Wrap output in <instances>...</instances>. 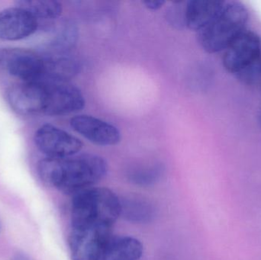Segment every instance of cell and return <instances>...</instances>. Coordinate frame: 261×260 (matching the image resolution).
<instances>
[{
  "label": "cell",
  "instance_id": "6da1fadb",
  "mask_svg": "<svg viewBox=\"0 0 261 260\" xmlns=\"http://www.w3.org/2000/svg\"><path fill=\"white\" fill-rule=\"evenodd\" d=\"M107 170V161L91 154L66 158L47 157L38 165V174L44 183L72 195L93 187L105 177Z\"/></svg>",
  "mask_w": 261,
  "mask_h": 260
},
{
  "label": "cell",
  "instance_id": "7a4b0ae2",
  "mask_svg": "<svg viewBox=\"0 0 261 260\" xmlns=\"http://www.w3.org/2000/svg\"><path fill=\"white\" fill-rule=\"evenodd\" d=\"M73 196L71 227L112 228L121 216L120 198L107 188H89Z\"/></svg>",
  "mask_w": 261,
  "mask_h": 260
},
{
  "label": "cell",
  "instance_id": "3957f363",
  "mask_svg": "<svg viewBox=\"0 0 261 260\" xmlns=\"http://www.w3.org/2000/svg\"><path fill=\"white\" fill-rule=\"evenodd\" d=\"M249 12L239 2H225L216 18L199 32V42L205 51L216 53L225 50L245 31Z\"/></svg>",
  "mask_w": 261,
  "mask_h": 260
},
{
  "label": "cell",
  "instance_id": "277c9868",
  "mask_svg": "<svg viewBox=\"0 0 261 260\" xmlns=\"http://www.w3.org/2000/svg\"><path fill=\"white\" fill-rule=\"evenodd\" d=\"M225 50L222 63L229 73L245 74L260 65L261 41L254 32L245 30Z\"/></svg>",
  "mask_w": 261,
  "mask_h": 260
},
{
  "label": "cell",
  "instance_id": "5b68a950",
  "mask_svg": "<svg viewBox=\"0 0 261 260\" xmlns=\"http://www.w3.org/2000/svg\"><path fill=\"white\" fill-rule=\"evenodd\" d=\"M0 70L21 82H41L45 71L44 56L26 49L0 48Z\"/></svg>",
  "mask_w": 261,
  "mask_h": 260
},
{
  "label": "cell",
  "instance_id": "8992f818",
  "mask_svg": "<svg viewBox=\"0 0 261 260\" xmlns=\"http://www.w3.org/2000/svg\"><path fill=\"white\" fill-rule=\"evenodd\" d=\"M112 228L71 227L68 244L72 260H101L111 237Z\"/></svg>",
  "mask_w": 261,
  "mask_h": 260
},
{
  "label": "cell",
  "instance_id": "52a82bcc",
  "mask_svg": "<svg viewBox=\"0 0 261 260\" xmlns=\"http://www.w3.org/2000/svg\"><path fill=\"white\" fill-rule=\"evenodd\" d=\"M44 83L43 114L64 115L81 111L85 106L81 90L70 82H43Z\"/></svg>",
  "mask_w": 261,
  "mask_h": 260
},
{
  "label": "cell",
  "instance_id": "ba28073f",
  "mask_svg": "<svg viewBox=\"0 0 261 260\" xmlns=\"http://www.w3.org/2000/svg\"><path fill=\"white\" fill-rule=\"evenodd\" d=\"M37 148L50 158H66L76 155L83 148V142L61 128L46 124L35 134Z\"/></svg>",
  "mask_w": 261,
  "mask_h": 260
},
{
  "label": "cell",
  "instance_id": "9c48e42d",
  "mask_svg": "<svg viewBox=\"0 0 261 260\" xmlns=\"http://www.w3.org/2000/svg\"><path fill=\"white\" fill-rule=\"evenodd\" d=\"M70 125L76 133L99 146H115L122 139L120 131L116 126L88 114L73 116Z\"/></svg>",
  "mask_w": 261,
  "mask_h": 260
},
{
  "label": "cell",
  "instance_id": "30bf717a",
  "mask_svg": "<svg viewBox=\"0 0 261 260\" xmlns=\"http://www.w3.org/2000/svg\"><path fill=\"white\" fill-rule=\"evenodd\" d=\"M39 22L26 9L19 6L8 8L0 12V39L18 41L33 35Z\"/></svg>",
  "mask_w": 261,
  "mask_h": 260
},
{
  "label": "cell",
  "instance_id": "8fae6325",
  "mask_svg": "<svg viewBox=\"0 0 261 260\" xmlns=\"http://www.w3.org/2000/svg\"><path fill=\"white\" fill-rule=\"evenodd\" d=\"M44 99L43 82H21L12 86L8 93L9 105L22 115L43 114Z\"/></svg>",
  "mask_w": 261,
  "mask_h": 260
},
{
  "label": "cell",
  "instance_id": "7c38bea8",
  "mask_svg": "<svg viewBox=\"0 0 261 260\" xmlns=\"http://www.w3.org/2000/svg\"><path fill=\"white\" fill-rule=\"evenodd\" d=\"M225 2L220 0H191L185 5L184 21L190 30L201 32L222 11Z\"/></svg>",
  "mask_w": 261,
  "mask_h": 260
},
{
  "label": "cell",
  "instance_id": "4fadbf2b",
  "mask_svg": "<svg viewBox=\"0 0 261 260\" xmlns=\"http://www.w3.org/2000/svg\"><path fill=\"white\" fill-rule=\"evenodd\" d=\"M144 253L141 241L132 237L111 238L101 260H139Z\"/></svg>",
  "mask_w": 261,
  "mask_h": 260
},
{
  "label": "cell",
  "instance_id": "5bb4252c",
  "mask_svg": "<svg viewBox=\"0 0 261 260\" xmlns=\"http://www.w3.org/2000/svg\"><path fill=\"white\" fill-rule=\"evenodd\" d=\"M121 200V216L135 224H146L154 217V209L149 201L138 197Z\"/></svg>",
  "mask_w": 261,
  "mask_h": 260
},
{
  "label": "cell",
  "instance_id": "9a60e30c",
  "mask_svg": "<svg viewBox=\"0 0 261 260\" xmlns=\"http://www.w3.org/2000/svg\"><path fill=\"white\" fill-rule=\"evenodd\" d=\"M17 6L26 9L39 22L40 20L53 21L61 16L62 5L55 0H22L16 3Z\"/></svg>",
  "mask_w": 261,
  "mask_h": 260
},
{
  "label": "cell",
  "instance_id": "2e32d148",
  "mask_svg": "<svg viewBox=\"0 0 261 260\" xmlns=\"http://www.w3.org/2000/svg\"><path fill=\"white\" fill-rule=\"evenodd\" d=\"M161 164L141 166L132 169L128 174V180L133 184L140 186H148L154 184L163 174Z\"/></svg>",
  "mask_w": 261,
  "mask_h": 260
},
{
  "label": "cell",
  "instance_id": "e0dca14e",
  "mask_svg": "<svg viewBox=\"0 0 261 260\" xmlns=\"http://www.w3.org/2000/svg\"><path fill=\"white\" fill-rule=\"evenodd\" d=\"M165 3L166 2L164 0H153V1L147 0V1L143 2V4L145 6V7L152 11L159 10Z\"/></svg>",
  "mask_w": 261,
  "mask_h": 260
},
{
  "label": "cell",
  "instance_id": "ac0fdd59",
  "mask_svg": "<svg viewBox=\"0 0 261 260\" xmlns=\"http://www.w3.org/2000/svg\"><path fill=\"white\" fill-rule=\"evenodd\" d=\"M12 260H32L27 255L24 254V253H18V254L14 256Z\"/></svg>",
  "mask_w": 261,
  "mask_h": 260
}]
</instances>
